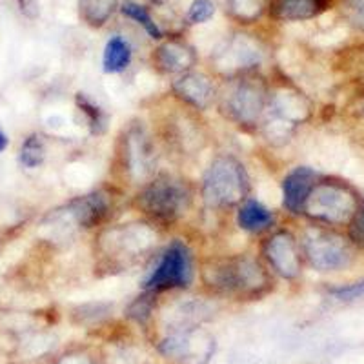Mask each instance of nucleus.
<instances>
[{
    "mask_svg": "<svg viewBox=\"0 0 364 364\" xmlns=\"http://www.w3.org/2000/svg\"><path fill=\"white\" fill-rule=\"evenodd\" d=\"M360 200L355 190L343 182H315L302 213L326 226H348L359 210Z\"/></svg>",
    "mask_w": 364,
    "mask_h": 364,
    "instance_id": "f257e3e1",
    "label": "nucleus"
},
{
    "mask_svg": "<svg viewBox=\"0 0 364 364\" xmlns=\"http://www.w3.org/2000/svg\"><path fill=\"white\" fill-rule=\"evenodd\" d=\"M302 253L317 272H341L355 261V246L350 237L324 226L308 228L302 235Z\"/></svg>",
    "mask_w": 364,
    "mask_h": 364,
    "instance_id": "f03ea898",
    "label": "nucleus"
},
{
    "mask_svg": "<svg viewBox=\"0 0 364 364\" xmlns=\"http://www.w3.org/2000/svg\"><path fill=\"white\" fill-rule=\"evenodd\" d=\"M248 188L245 166L235 157H219L211 162L204 175L203 195L211 208H226L245 199Z\"/></svg>",
    "mask_w": 364,
    "mask_h": 364,
    "instance_id": "7ed1b4c3",
    "label": "nucleus"
},
{
    "mask_svg": "<svg viewBox=\"0 0 364 364\" xmlns=\"http://www.w3.org/2000/svg\"><path fill=\"white\" fill-rule=\"evenodd\" d=\"M206 279L211 286L235 294H257L268 284L266 273L252 259H232L213 264L206 269Z\"/></svg>",
    "mask_w": 364,
    "mask_h": 364,
    "instance_id": "20e7f679",
    "label": "nucleus"
},
{
    "mask_svg": "<svg viewBox=\"0 0 364 364\" xmlns=\"http://www.w3.org/2000/svg\"><path fill=\"white\" fill-rule=\"evenodd\" d=\"M188 191L178 181L161 177L144 188L139 206L157 220H175L186 210Z\"/></svg>",
    "mask_w": 364,
    "mask_h": 364,
    "instance_id": "39448f33",
    "label": "nucleus"
},
{
    "mask_svg": "<svg viewBox=\"0 0 364 364\" xmlns=\"http://www.w3.org/2000/svg\"><path fill=\"white\" fill-rule=\"evenodd\" d=\"M193 277L191 269V255L188 248L181 242H173L162 253L161 261L149 273L144 286L149 291H162L170 288H186Z\"/></svg>",
    "mask_w": 364,
    "mask_h": 364,
    "instance_id": "423d86ee",
    "label": "nucleus"
},
{
    "mask_svg": "<svg viewBox=\"0 0 364 364\" xmlns=\"http://www.w3.org/2000/svg\"><path fill=\"white\" fill-rule=\"evenodd\" d=\"M230 115L242 124H253L264 108V91L253 80H239L226 93Z\"/></svg>",
    "mask_w": 364,
    "mask_h": 364,
    "instance_id": "0eeeda50",
    "label": "nucleus"
},
{
    "mask_svg": "<svg viewBox=\"0 0 364 364\" xmlns=\"http://www.w3.org/2000/svg\"><path fill=\"white\" fill-rule=\"evenodd\" d=\"M266 257L273 269L284 279H295L301 273V250L290 233L273 235L266 245Z\"/></svg>",
    "mask_w": 364,
    "mask_h": 364,
    "instance_id": "6e6552de",
    "label": "nucleus"
},
{
    "mask_svg": "<svg viewBox=\"0 0 364 364\" xmlns=\"http://www.w3.org/2000/svg\"><path fill=\"white\" fill-rule=\"evenodd\" d=\"M315 182H317V175L306 166H299L286 175L282 181V203L286 210H290L291 213H302L304 203L311 188L315 186Z\"/></svg>",
    "mask_w": 364,
    "mask_h": 364,
    "instance_id": "1a4fd4ad",
    "label": "nucleus"
},
{
    "mask_svg": "<svg viewBox=\"0 0 364 364\" xmlns=\"http://www.w3.org/2000/svg\"><path fill=\"white\" fill-rule=\"evenodd\" d=\"M173 90L181 99L199 109L208 108V104L213 99V87H211L210 80L197 73L182 75L181 79L173 84Z\"/></svg>",
    "mask_w": 364,
    "mask_h": 364,
    "instance_id": "9d476101",
    "label": "nucleus"
},
{
    "mask_svg": "<svg viewBox=\"0 0 364 364\" xmlns=\"http://www.w3.org/2000/svg\"><path fill=\"white\" fill-rule=\"evenodd\" d=\"M326 8V0H272L269 11L279 21H306Z\"/></svg>",
    "mask_w": 364,
    "mask_h": 364,
    "instance_id": "9b49d317",
    "label": "nucleus"
},
{
    "mask_svg": "<svg viewBox=\"0 0 364 364\" xmlns=\"http://www.w3.org/2000/svg\"><path fill=\"white\" fill-rule=\"evenodd\" d=\"M195 63L193 51L181 42H166L157 51V64L162 71L178 73Z\"/></svg>",
    "mask_w": 364,
    "mask_h": 364,
    "instance_id": "f8f14e48",
    "label": "nucleus"
},
{
    "mask_svg": "<svg viewBox=\"0 0 364 364\" xmlns=\"http://www.w3.org/2000/svg\"><path fill=\"white\" fill-rule=\"evenodd\" d=\"M108 204L104 200L100 193L87 195L82 199L75 200L70 206V215L73 217L80 226H91V224L99 223L104 215H106Z\"/></svg>",
    "mask_w": 364,
    "mask_h": 364,
    "instance_id": "ddd939ff",
    "label": "nucleus"
},
{
    "mask_svg": "<svg viewBox=\"0 0 364 364\" xmlns=\"http://www.w3.org/2000/svg\"><path fill=\"white\" fill-rule=\"evenodd\" d=\"M132 63V48L122 37H112L104 48L102 70L106 73H120Z\"/></svg>",
    "mask_w": 364,
    "mask_h": 364,
    "instance_id": "4468645a",
    "label": "nucleus"
},
{
    "mask_svg": "<svg viewBox=\"0 0 364 364\" xmlns=\"http://www.w3.org/2000/svg\"><path fill=\"white\" fill-rule=\"evenodd\" d=\"M237 220H239V226L242 228V230L257 233L266 230V228L273 223V215L261 203H257V200H246V203L240 206Z\"/></svg>",
    "mask_w": 364,
    "mask_h": 364,
    "instance_id": "2eb2a0df",
    "label": "nucleus"
},
{
    "mask_svg": "<svg viewBox=\"0 0 364 364\" xmlns=\"http://www.w3.org/2000/svg\"><path fill=\"white\" fill-rule=\"evenodd\" d=\"M46 159V144L41 135H29L21 148V162L26 168H37Z\"/></svg>",
    "mask_w": 364,
    "mask_h": 364,
    "instance_id": "dca6fc26",
    "label": "nucleus"
},
{
    "mask_svg": "<svg viewBox=\"0 0 364 364\" xmlns=\"http://www.w3.org/2000/svg\"><path fill=\"white\" fill-rule=\"evenodd\" d=\"M120 11L124 13L126 17L133 18L136 24H141L142 28H144L146 31H148V33L151 35L154 38H161L162 37L161 28L155 24V21L151 18V15H149V13L146 11L144 8H142V6L136 4V2H133V0H126L124 4H122V8H120Z\"/></svg>",
    "mask_w": 364,
    "mask_h": 364,
    "instance_id": "f3484780",
    "label": "nucleus"
},
{
    "mask_svg": "<svg viewBox=\"0 0 364 364\" xmlns=\"http://www.w3.org/2000/svg\"><path fill=\"white\" fill-rule=\"evenodd\" d=\"M77 102H79L80 112L87 117V122H90L93 133L102 132V129L106 128V117H104V113L100 112L99 106H95V104L91 102L87 97H84L82 93L77 95Z\"/></svg>",
    "mask_w": 364,
    "mask_h": 364,
    "instance_id": "a211bd4d",
    "label": "nucleus"
},
{
    "mask_svg": "<svg viewBox=\"0 0 364 364\" xmlns=\"http://www.w3.org/2000/svg\"><path fill=\"white\" fill-rule=\"evenodd\" d=\"M213 13H215V4L211 0H193L186 18L190 24H203L213 17Z\"/></svg>",
    "mask_w": 364,
    "mask_h": 364,
    "instance_id": "6ab92c4d",
    "label": "nucleus"
},
{
    "mask_svg": "<svg viewBox=\"0 0 364 364\" xmlns=\"http://www.w3.org/2000/svg\"><path fill=\"white\" fill-rule=\"evenodd\" d=\"M330 295L341 302L357 301V299L364 297V279H360V281H355V282H350V284H343V286H337V288H331Z\"/></svg>",
    "mask_w": 364,
    "mask_h": 364,
    "instance_id": "aec40b11",
    "label": "nucleus"
},
{
    "mask_svg": "<svg viewBox=\"0 0 364 364\" xmlns=\"http://www.w3.org/2000/svg\"><path fill=\"white\" fill-rule=\"evenodd\" d=\"M348 237L353 242V246H359L364 250V199L360 200L359 210L353 215L352 223L348 224Z\"/></svg>",
    "mask_w": 364,
    "mask_h": 364,
    "instance_id": "412c9836",
    "label": "nucleus"
},
{
    "mask_svg": "<svg viewBox=\"0 0 364 364\" xmlns=\"http://www.w3.org/2000/svg\"><path fill=\"white\" fill-rule=\"evenodd\" d=\"M344 11L348 18L357 26L364 29V0H343Z\"/></svg>",
    "mask_w": 364,
    "mask_h": 364,
    "instance_id": "4be33fe9",
    "label": "nucleus"
},
{
    "mask_svg": "<svg viewBox=\"0 0 364 364\" xmlns=\"http://www.w3.org/2000/svg\"><path fill=\"white\" fill-rule=\"evenodd\" d=\"M6 148H8V136H6V133L0 129V151H4Z\"/></svg>",
    "mask_w": 364,
    "mask_h": 364,
    "instance_id": "5701e85b",
    "label": "nucleus"
},
{
    "mask_svg": "<svg viewBox=\"0 0 364 364\" xmlns=\"http://www.w3.org/2000/svg\"><path fill=\"white\" fill-rule=\"evenodd\" d=\"M151 2H155V4H162V2H166V0H151Z\"/></svg>",
    "mask_w": 364,
    "mask_h": 364,
    "instance_id": "b1692460",
    "label": "nucleus"
}]
</instances>
